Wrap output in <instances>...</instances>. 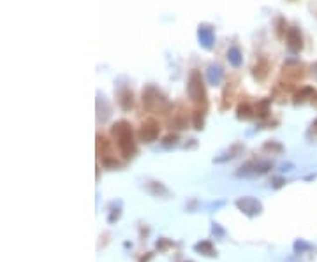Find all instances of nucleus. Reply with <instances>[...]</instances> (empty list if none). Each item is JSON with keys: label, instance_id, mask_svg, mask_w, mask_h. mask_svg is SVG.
<instances>
[{"label": "nucleus", "instance_id": "5", "mask_svg": "<svg viewBox=\"0 0 317 262\" xmlns=\"http://www.w3.org/2000/svg\"><path fill=\"white\" fill-rule=\"evenodd\" d=\"M271 169V162H268V160H250V162H247L245 166L240 167V171H238V176H261V174H266L268 171Z\"/></svg>", "mask_w": 317, "mask_h": 262}, {"label": "nucleus", "instance_id": "4", "mask_svg": "<svg viewBox=\"0 0 317 262\" xmlns=\"http://www.w3.org/2000/svg\"><path fill=\"white\" fill-rule=\"evenodd\" d=\"M235 206L240 209L241 213L248 216V218H254V216H259L263 213V204H261V200H257L255 197H240V199H236Z\"/></svg>", "mask_w": 317, "mask_h": 262}, {"label": "nucleus", "instance_id": "22", "mask_svg": "<svg viewBox=\"0 0 317 262\" xmlns=\"http://www.w3.org/2000/svg\"><path fill=\"white\" fill-rule=\"evenodd\" d=\"M108 150H109L108 139L102 137V135H97V151H99V155H101V157L104 155V157H106V155H108L106 151H108Z\"/></svg>", "mask_w": 317, "mask_h": 262}, {"label": "nucleus", "instance_id": "23", "mask_svg": "<svg viewBox=\"0 0 317 262\" xmlns=\"http://www.w3.org/2000/svg\"><path fill=\"white\" fill-rule=\"evenodd\" d=\"M203 125H205V111H196L194 113V127L201 131Z\"/></svg>", "mask_w": 317, "mask_h": 262}, {"label": "nucleus", "instance_id": "29", "mask_svg": "<svg viewBox=\"0 0 317 262\" xmlns=\"http://www.w3.org/2000/svg\"><path fill=\"white\" fill-rule=\"evenodd\" d=\"M284 183H286V180H284V178H273V181H271V187H273V189H280Z\"/></svg>", "mask_w": 317, "mask_h": 262}, {"label": "nucleus", "instance_id": "14", "mask_svg": "<svg viewBox=\"0 0 317 262\" xmlns=\"http://www.w3.org/2000/svg\"><path fill=\"white\" fill-rule=\"evenodd\" d=\"M243 151V144L241 143H235L231 148H229L228 151H226L222 157H217V158H213V162H217V164H221V162H226V160H231V158H235V157H238V155Z\"/></svg>", "mask_w": 317, "mask_h": 262}, {"label": "nucleus", "instance_id": "24", "mask_svg": "<svg viewBox=\"0 0 317 262\" xmlns=\"http://www.w3.org/2000/svg\"><path fill=\"white\" fill-rule=\"evenodd\" d=\"M310 248H312V247H310L309 243H305L303 239H298V241L294 243V252H296V254H303V252L310 250Z\"/></svg>", "mask_w": 317, "mask_h": 262}, {"label": "nucleus", "instance_id": "17", "mask_svg": "<svg viewBox=\"0 0 317 262\" xmlns=\"http://www.w3.org/2000/svg\"><path fill=\"white\" fill-rule=\"evenodd\" d=\"M122 216V200H115L109 204V215H108V224H115Z\"/></svg>", "mask_w": 317, "mask_h": 262}, {"label": "nucleus", "instance_id": "7", "mask_svg": "<svg viewBox=\"0 0 317 262\" xmlns=\"http://www.w3.org/2000/svg\"><path fill=\"white\" fill-rule=\"evenodd\" d=\"M145 187H147L148 194L157 199H169L171 197V190L164 185L162 181H157V180H147L145 181Z\"/></svg>", "mask_w": 317, "mask_h": 262}, {"label": "nucleus", "instance_id": "31", "mask_svg": "<svg viewBox=\"0 0 317 262\" xmlns=\"http://www.w3.org/2000/svg\"><path fill=\"white\" fill-rule=\"evenodd\" d=\"M314 70H316V74H317V64H316V66H314Z\"/></svg>", "mask_w": 317, "mask_h": 262}, {"label": "nucleus", "instance_id": "3", "mask_svg": "<svg viewBox=\"0 0 317 262\" xmlns=\"http://www.w3.org/2000/svg\"><path fill=\"white\" fill-rule=\"evenodd\" d=\"M187 93H189L192 102L206 106V88L199 70H192V72H190L189 83H187Z\"/></svg>", "mask_w": 317, "mask_h": 262}, {"label": "nucleus", "instance_id": "25", "mask_svg": "<svg viewBox=\"0 0 317 262\" xmlns=\"http://www.w3.org/2000/svg\"><path fill=\"white\" fill-rule=\"evenodd\" d=\"M178 143V135H167V137L166 139H164V141H162V146L164 148H171V146H174V144H176Z\"/></svg>", "mask_w": 317, "mask_h": 262}, {"label": "nucleus", "instance_id": "1", "mask_svg": "<svg viewBox=\"0 0 317 262\" xmlns=\"http://www.w3.org/2000/svg\"><path fill=\"white\" fill-rule=\"evenodd\" d=\"M111 134H113V137L116 139V143H118V150H120V153L124 155L125 158L134 157L136 141H134V135H132L131 124L125 122V120L116 122V124L111 127Z\"/></svg>", "mask_w": 317, "mask_h": 262}, {"label": "nucleus", "instance_id": "21", "mask_svg": "<svg viewBox=\"0 0 317 262\" xmlns=\"http://www.w3.org/2000/svg\"><path fill=\"white\" fill-rule=\"evenodd\" d=\"M263 151H266V153H277V155H280V153H284V146L279 143V141H266V143L263 144Z\"/></svg>", "mask_w": 317, "mask_h": 262}, {"label": "nucleus", "instance_id": "15", "mask_svg": "<svg viewBox=\"0 0 317 262\" xmlns=\"http://www.w3.org/2000/svg\"><path fill=\"white\" fill-rule=\"evenodd\" d=\"M284 76L286 77H293V79H302L303 72H302V66H298L296 62H289L284 66Z\"/></svg>", "mask_w": 317, "mask_h": 262}, {"label": "nucleus", "instance_id": "11", "mask_svg": "<svg viewBox=\"0 0 317 262\" xmlns=\"http://www.w3.org/2000/svg\"><path fill=\"white\" fill-rule=\"evenodd\" d=\"M118 104L124 111H131L132 106H134V95L129 88H122L118 92Z\"/></svg>", "mask_w": 317, "mask_h": 262}, {"label": "nucleus", "instance_id": "28", "mask_svg": "<svg viewBox=\"0 0 317 262\" xmlns=\"http://www.w3.org/2000/svg\"><path fill=\"white\" fill-rule=\"evenodd\" d=\"M312 135H314V139H317V120H314V122H312V125H310L309 137H312Z\"/></svg>", "mask_w": 317, "mask_h": 262}, {"label": "nucleus", "instance_id": "27", "mask_svg": "<svg viewBox=\"0 0 317 262\" xmlns=\"http://www.w3.org/2000/svg\"><path fill=\"white\" fill-rule=\"evenodd\" d=\"M212 232H213V234H215V236H219V238H222V236L226 234L224 229H222L219 224H215V222H213V224H212Z\"/></svg>", "mask_w": 317, "mask_h": 262}, {"label": "nucleus", "instance_id": "12", "mask_svg": "<svg viewBox=\"0 0 317 262\" xmlns=\"http://www.w3.org/2000/svg\"><path fill=\"white\" fill-rule=\"evenodd\" d=\"M206 77H208V83L213 86H219L222 83V77H224V70L221 66H210L206 70Z\"/></svg>", "mask_w": 317, "mask_h": 262}, {"label": "nucleus", "instance_id": "2", "mask_svg": "<svg viewBox=\"0 0 317 262\" xmlns=\"http://www.w3.org/2000/svg\"><path fill=\"white\" fill-rule=\"evenodd\" d=\"M141 100H143L145 109L148 111H158V113H166L169 111L171 104L167 102V99L158 92L155 86L148 85L143 88V93H141Z\"/></svg>", "mask_w": 317, "mask_h": 262}, {"label": "nucleus", "instance_id": "30", "mask_svg": "<svg viewBox=\"0 0 317 262\" xmlns=\"http://www.w3.org/2000/svg\"><path fill=\"white\" fill-rule=\"evenodd\" d=\"M284 28H286V21L280 18L279 19V25H277V34H279V37H282V35H284Z\"/></svg>", "mask_w": 317, "mask_h": 262}, {"label": "nucleus", "instance_id": "20", "mask_svg": "<svg viewBox=\"0 0 317 262\" xmlns=\"http://www.w3.org/2000/svg\"><path fill=\"white\" fill-rule=\"evenodd\" d=\"M314 95H316L314 88H310V86H303L300 92L294 93V104H300V102H303V100H307V99H314Z\"/></svg>", "mask_w": 317, "mask_h": 262}, {"label": "nucleus", "instance_id": "8", "mask_svg": "<svg viewBox=\"0 0 317 262\" xmlns=\"http://www.w3.org/2000/svg\"><path fill=\"white\" fill-rule=\"evenodd\" d=\"M197 41L205 50H212L213 43H215V32H213V27L210 25H199L197 27Z\"/></svg>", "mask_w": 317, "mask_h": 262}, {"label": "nucleus", "instance_id": "18", "mask_svg": "<svg viewBox=\"0 0 317 262\" xmlns=\"http://www.w3.org/2000/svg\"><path fill=\"white\" fill-rule=\"evenodd\" d=\"M255 113H254V108H252L248 102H241L238 108H236V118L238 120H248L252 118Z\"/></svg>", "mask_w": 317, "mask_h": 262}, {"label": "nucleus", "instance_id": "19", "mask_svg": "<svg viewBox=\"0 0 317 262\" xmlns=\"http://www.w3.org/2000/svg\"><path fill=\"white\" fill-rule=\"evenodd\" d=\"M270 106H271V99H263V100H259V102H257V104L254 106L255 116H259V118H266L268 113H270Z\"/></svg>", "mask_w": 317, "mask_h": 262}, {"label": "nucleus", "instance_id": "9", "mask_svg": "<svg viewBox=\"0 0 317 262\" xmlns=\"http://www.w3.org/2000/svg\"><path fill=\"white\" fill-rule=\"evenodd\" d=\"M286 39H287V48H289L293 53H298V51L303 48V39H302V34H300L298 28H294V27L289 28Z\"/></svg>", "mask_w": 317, "mask_h": 262}, {"label": "nucleus", "instance_id": "13", "mask_svg": "<svg viewBox=\"0 0 317 262\" xmlns=\"http://www.w3.org/2000/svg\"><path fill=\"white\" fill-rule=\"evenodd\" d=\"M194 250H196L197 254L205 255V257H217L215 247H213L212 241H208V239H203V241H199V243L194 245Z\"/></svg>", "mask_w": 317, "mask_h": 262}, {"label": "nucleus", "instance_id": "10", "mask_svg": "<svg viewBox=\"0 0 317 262\" xmlns=\"http://www.w3.org/2000/svg\"><path fill=\"white\" fill-rule=\"evenodd\" d=\"M268 72H270V64H268V60H264V58L257 60V64H255L254 69H252V76H254L257 81H264L268 77Z\"/></svg>", "mask_w": 317, "mask_h": 262}, {"label": "nucleus", "instance_id": "32", "mask_svg": "<svg viewBox=\"0 0 317 262\" xmlns=\"http://www.w3.org/2000/svg\"><path fill=\"white\" fill-rule=\"evenodd\" d=\"M183 262H194V261H183Z\"/></svg>", "mask_w": 317, "mask_h": 262}, {"label": "nucleus", "instance_id": "6", "mask_svg": "<svg viewBox=\"0 0 317 262\" xmlns=\"http://www.w3.org/2000/svg\"><path fill=\"white\" fill-rule=\"evenodd\" d=\"M158 132H160V125H158L154 118H148L141 124L140 139L143 143H154L155 139L158 137Z\"/></svg>", "mask_w": 317, "mask_h": 262}, {"label": "nucleus", "instance_id": "26", "mask_svg": "<svg viewBox=\"0 0 317 262\" xmlns=\"http://www.w3.org/2000/svg\"><path fill=\"white\" fill-rule=\"evenodd\" d=\"M171 245H173V243H171V241H169L167 238H160V239L157 241V248H158V250H162V252L167 250V248H169Z\"/></svg>", "mask_w": 317, "mask_h": 262}, {"label": "nucleus", "instance_id": "16", "mask_svg": "<svg viewBox=\"0 0 317 262\" xmlns=\"http://www.w3.org/2000/svg\"><path fill=\"white\" fill-rule=\"evenodd\" d=\"M228 60L233 67H240L243 64V55H241V50L238 46H231L228 50Z\"/></svg>", "mask_w": 317, "mask_h": 262}]
</instances>
